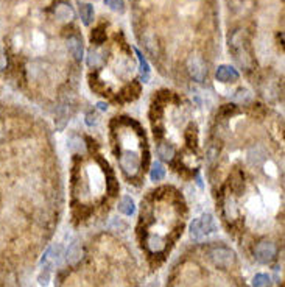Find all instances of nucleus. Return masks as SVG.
<instances>
[{"instance_id":"obj_1","label":"nucleus","mask_w":285,"mask_h":287,"mask_svg":"<svg viewBox=\"0 0 285 287\" xmlns=\"http://www.w3.org/2000/svg\"><path fill=\"white\" fill-rule=\"evenodd\" d=\"M217 231V223L212 214H204L200 219H195L192 223H190V236L197 241L203 239L204 236H208L211 233Z\"/></svg>"},{"instance_id":"obj_2","label":"nucleus","mask_w":285,"mask_h":287,"mask_svg":"<svg viewBox=\"0 0 285 287\" xmlns=\"http://www.w3.org/2000/svg\"><path fill=\"white\" fill-rule=\"evenodd\" d=\"M211 258L217 267L221 268H229L235 264V254L232 250L225 248V247H218L211 251Z\"/></svg>"},{"instance_id":"obj_3","label":"nucleus","mask_w":285,"mask_h":287,"mask_svg":"<svg viewBox=\"0 0 285 287\" xmlns=\"http://www.w3.org/2000/svg\"><path fill=\"white\" fill-rule=\"evenodd\" d=\"M276 245L273 242H268V241H263L260 244H257L256 250H254V254H256V259L260 262V264H268L271 262L274 258H276Z\"/></svg>"},{"instance_id":"obj_4","label":"nucleus","mask_w":285,"mask_h":287,"mask_svg":"<svg viewBox=\"0 0 285 287\" xmlns=\"http://www.w3.org/2000/svg\"><path fill=\"white\" fill-rule=\"evenodd\" d=\"M87 175H89V181H90V189L93 194H103L105 189H106V181L102 170L97 166H89L87 169Z\"/></svg>"},{"instance_id":"obj_5","label":"nucleus","mask_w":285,"mask_h":287,"mask_svg":"<svg viewBox=\"0 0 285 287\" xmlns=\"http://www.w3.org/2000/svg\"><path fill=\"white\" fill-rule=\"evenodd\" d=\"M187 69H188V74L192 75V78L197 80V82H203L204 80L206 66H204V61L200 56H190L187 61Z\"/></svg>"},{"instance_id":"obj_6","label":"nucleus","mask_w":285,"mask_h":287,"mask_svg":"<svg viewBox=\"0 0 285 287\" xmlns=\"http://www.w3.org/2000/svg\"><path fill=\"white\" fill-rule=\"evenodd\" d=\"M120 166L128 175H134L137 172L139 166H140V159L133 152H125L123 156L120 158Z\"/></svg>"},{"instance_id":"obj_7","label":"nucleus","mask_w":285,"mask_h":287,"mask_svg":"<svg viewBox=\"0 0 285 287\" xmlns=\"http://www.w3.org/2000/svg\"><path fill=\"white\" fill-rule=\"evenodd\" d=\"M215 77H217L218 82H221V83H235L237 80H239V72H237L231 66L223 64V66H218V69L215 72Z\"/></svg>"},{"instance_id":"obj_8","label":"nucleus","mask_w":285,"mask_h":287,"mask_svg":"<svg viewBox=\"0 0 285 287\" xmlns=\"http://www.w3.org/2000/svg\"><path fill=\"white\" fill-rule=\"evenodd\" d=\"M73 10L70 5L67 4H58L56 8H55V18L59 21V22H70L73 19Z\"/></svg>"},{"instance_id":"obj_9","label":"nucleus","mask_w":285,"mask_h":287,"mask_svg":"<svg viewBox=\"0 0 285 287\" xmlns=\"http://www.w3.org/2000/svg\"><path fill=\"white\" fill-rule=\"evenodd\" d=\"M136 55L139 58V72H140V80L144 83H148L150 82V77H151V69H150V64H148V61L147 58L142 55L140 50L136 49Z\"/></svg>"},{"instance_id":"obj_10","label":"nucleus","mask_w":285,"mask_h":287,"mask_svg":"<svg viewBox=\"0 0 285 287\" xmlns=\"http://www.w3.org/2000/svg\"><path fill=\"white\" fill-rule=\"evenodd\" d=\"M67 47H69V52L76 58V59H81L83 56V41L78 38V36H70L67 41Z\"/></svg>"},{"instance_id":"obj_11","label":"nucleus","mask_w":285,"mask_h":287,"mask_svg":"<svg viewBox=\"0 0 285 287\" xmlns=\"http://www.w3.org/2000/svg\"><path fill=\"white\" fill-rule=\"evenodd\" d=\"M265 150L262 149V147H252L249 152H248V156H246V159H248V163L251 164V166H257V164H260L263 159H265Z\"/></svg>"},{"instance_id":"obj_12","label":"nucleus","mask_w":285,"mask_h":287,"mask_svg":"<svg viewBox=\"0 0 285 287\" xmlns=\"http://www.w3.org/2000/svg\"><path fill=\"white\" fill-rule=\"evenodd\" d=\"M119 212L123 216H133L136 212V204L131 197H123L119 203Z\"/></svg>"},{"instance_id":"obj_13","label":"nucleus","mask_w":285,"mask_h":287,"mask_svg":"<svg viewBox=\"0 0 285 287\" xmlns=\"http://www.w3.org/2000/svg\"><path fill=\"white\" fill-rule=\"evenodd\" d=\"M87 66L92 67V69H97L103 64V56L102 53L97 50V49H90L89 53H87Z\"/></svg>"},{"instance_id":"obj_14","label":"nucleus","mask_w":285,"mask_h":287,"mask_svg":"<svg viewBox=\"0 0 285 287\" xmlns=\"http://www.w3.org/2000/svg\"><path fill=\"white\" fill-rule=\"evenodd\" d=\"M93 7L90 4H81L80 5V16L83 19V24L84 25H90L92 21H93Z\"/></svg>"},{"instance_id":"obj_15","label":"nucleus","mask_w":285,"mask_h":287,"mask_svg":"<svg viewBox=\"0 0 285 287\" xmlns=\"http://www.w3.org/2000/svg\"><path fill=\"white\" fill-rule=\"evenodd\" d=\"M81 245L78 244V242H73L70 247H69V250H67V261L70 262V264H75L78 259L81 258Z\"/></svg>"},{"instance_id":"obj_16","label":"nucleus","mask_w":285,"mask_h":287,"mask_svg":"<svg viewBox=\"0 0 285 287\" xmlns=\"http://www.w3.org/2000/svg\"><path fill=\"white\" fill-rule=\"evenodd\" d=\"M148 247H150L151 251L156 253V251H161L165 247V242H164V239L159 234H153L148 239Z\"/></svg>"},{"instance_id":"obj_17","label":"nucleus","mask_w":285,"mask_h":287,"mask_svg":"<svg viewBox=\"0 0 285 287\" xmlns=\"http://www.w3.org/2000/svg\"><path fill=\"white\" fill-rule=\"evenodd\" d=\"M157 153H159V156L162 159L168 161V159H171L173 156H175V149H173V146H170V144L164 142V144H161L159 147H157Z\"/></svg>"},{"instance_id":"obj_18","label":"nucleus","mask_w":285,"mask_h":287,"mask_svg":"<svg viewBox=\"0 0 285 287\" xmlns=\"http://www.w3.org/2000/svg\"><path fill=\"white\" fill-rule=\"evenodd\" d=\"M150 177H151L153 181H161V180L165 177V167H164L161 163H154L153 167H151Z\"/></svg>"},{"instance_id":"obj_19","label":"nucleus","mask_w":285,"mask_h":287,"mask_svg":"<svg viewBox=\"0 0 285 287\" xmlns=\"http://www.w3.org/2000/svg\"><path fill=\"white\" fill-rule=\"evenodd\" d=\"M105 5L116 13H123L125 11V0H105Z\"/></svg>"},{"instance_id":"obj_20","label":"nucleus","mask_w":285,"mask_h":287,"mask_svg":"<svg viewBox=\"0 0 285 287\" xmlns=\"http://www.w3.org/2000/svg\"><path fill=\"white\" fill-rule=\"evenodd\" d=\"M270 285V276L265 273H259L252 278V287H268Z\"/></svg>"},{"instance_id":"obj_21","label":"nucleus","mask_w":285,"mask_h":287,"mask_svg":"<svg viewBox=\"0 0 285 287\" xmlns=\"http://www.w3.org/2000/svg\"><path fill=\"white\" fill-rule=\"evenodd\" d=\"M33 49L38 52H42L45 49V36L39 33V31H36L33 35Z\"/></svg>"},{"instance_id":"obj_22","label":"nucleus","mask_w":285,"mask_h":287,"mask_svg":"<svg viewBox=\"0 0 285 287\" xmlns=\"http://www.w3.org/2000/svg\"><path fill=\"white\" fill-rule=\"evenodd\" d=\"M69 149H70L72 152H75V153H81V152H84V144H83V140H81L80 137L73 136V137L69 140Z\"/></svg>"},{"instance_id":"obj_23","label":"nucleus","mask_w":285,"mask_h":287,"mask_svg":"<svg viewBox=\"0 0 285 287\" xmlns=\"http://www.w3.org/2000/svg\"><path fill=\"white\" fill-rule=\"evenodd\" d=\"M249 209L252 212H256V214H263V203L260 198H251L249 200Z\"/></svg>"},{"instance_id":"obj_24","label":"nucleus","mask_w":285,"mask_h":287,"mask_svg":"<svg viewBox=\"0 0 285 287\" xmlns=\"http://www.w3.org/2000/svg\"><path fill=\"white\" fill-rule=\"evenodd\" d=\"M225 211H226V216H228L229 219H235L237 216H239V211H237V206H235L234 200H228V201H226Z\"/></svg>"},{"instance_id":"obj_25","label":"nucleus","mask_w":285,"mask_h":287,"mask_svg":"<svg viewBox=\"0 0 285 287\" xmlns=\"http://www.w3.org/2000/svg\"><path fill=\"white\" fill-rule=\"evenodd\" d=\"M105 39H106V33H105L102 28H97L95 31H92V41L95 44H102Z\"/></svg>"},{"instance_id":"obj_26","label":"nucleus","mask_w":285,"mask_h":287,"mask_svg":"<svg viewBox=\"0 0 285 287\" xmlns=\"http://www.w3.org/2000/svg\"><path fill=\"white\" fill-rule=\"evenodd\" d=\"M50 268H44L42 270V273L39 275V284L41 285H44V287H47L50 284Z\"/></svg>"},{"instance_id":"obj_27","label":"nucleus","mask_w":285,"mask_h":287,"mask_svg":"<svg viewBox=\"0 0 285 287\" xmlns=\"http://www.w3.org/2000/svg\"><path fill=\"white\" fill-rule=\"evenodd\" d=\"M86 123H87L89 126L97 125V123H99V116H97V114H93V113L86 114Z\"/></svg>"},{"instance_id":"obj_28","label":"nucleus","mask_w":285,"mask_h":287,"mask_svg":"<svg viewBox=\"0 0 285 287\" xmlns=\"http://www.w3.org/2000/svg\"><path fill=\"white\" fill-rule=\"evenodd\" d=\"M265 172H266L268 175H271V177H276V175H277L276 166H274L273 163H266V164H265Z\"/></svg>"},{"instance_id":"obj_29","label":"nucleus","mask_w":285,"mask_h":287,"mask_svg":"<svg viewBox=\"0 0 285 287\" xmlns=\"http://www.w3.org/2000/svg\"><path fill=\"white\" fill-rule=\"evenodd\" d=\"M7 66V58H5V52H4V47L0 45V70L5 69Z\"/></svg>"},{"instance_id":"obj_30","label":"nucleus","mask_w":285,"mask_h":287,"mask_svg":"<svg viewBox=\"0 0 285 287\" xmlns=\"http://www.w3.org/2000/svg\"><path fill=\"white\" fill-rule=\"evenodd\" d=\"M99 108H100L102 111H106V108H108V106H106L105 103H99Z\"/></svg>"}]
</instances>
